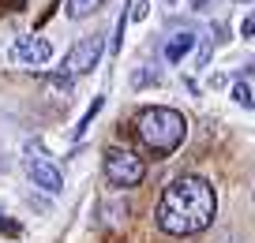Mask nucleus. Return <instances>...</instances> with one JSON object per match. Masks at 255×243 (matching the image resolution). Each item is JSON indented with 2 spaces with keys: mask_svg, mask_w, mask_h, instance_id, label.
I'll return each instance as SVG.
<instances>
[{
  "mask_svg": "<svg viewBox=\"0 0 255 243\" xmlns=\"http://www.w3.org/2000/svg\"><path fill=\"white\" fill-rule=\"evenodd\" d=\"M191 8H195V11H203V8H210V0H191Z\"/></svg>",
  "mask_w": 255,
  "mask_h": 243,
  "instance_id": "nucleus-15",
  "label": "nucleus"
},
{
  "mask_svg": "<svg viewBox=\"0 0 255 243\" xmlns=\"http://www.w3.org/2000/svg\"><path fill=\"white\" fill-rule=\"evenodd\" d=\"M135 131L143 139V146L158 157H169L188 135V120L176 109H165V105H154V109H143L135 120Z\"/></svg>",
  "mask_w": 255,
  "mask_h": 243,
  "instance_id": "nucleus-2",
  "label": "nucleus"
},
{
  "mask_svg": "<svg viewBox=\"0 0 255 243\" xmlns=\"http://www.w3.org/2000/svg\"><path fill=\"white\" fill-rule=\"evenodd\" d=\"M102 105H105V101H102V97H94V101H90V109H87V112H83V120H79V124H75V139H79V135H83V131H87V127H90V124H94V116H98V112H102Z\"/></svg>",
  "mask_w": 255,
  "mask_h": 243,
  "instance_id": "nucleus-9",
  "label": "nucleus"
},
{
  "mask_svg": "<svg viewBox=\"0 0 255 243\" xmlns=\"http://www.w3.org/2000/svg\"><path fill=\"white\" fill-rule=\"evenodd\" d=\"M102 53H105V41L98 38V34H90V38H79L72 49H68V56H64V71H68V75H87V71L98 68Z\"/></svg>",
  "mask_w": 255,
  "mask_h": 243,
  "instance_id": "nucleus-5",
  "label": "nucleus"
},
{
  "mask_svg": "<svg viewBox=\"0 0 255 243\" xmlns=\"http://www.w3.org/2000/svg\"><path fill=\"white\" fill-rule=\"evenodd\" d=\"M218 195L203 176H176L158 202V228L169 236H195L214 225Z\"/></svg>",
  "mask_w": 255,
  "mask_h": 243,
  "instance_id": "nucleus-1",
  "label": "nucleus"
},
{
  "mask_svg": "<svg viewBox=\"0 0 255 243\" xmlns=\"http://www.w3.org/2000/svg\"><path fill=\"white\" fill-rule=\"evenodd\" d=\"M191 45H195V34H191V30H184V34H173V38L165 41V60H169V64H180L184 56L191 53Z\"/></svg>",
  "mask_w": 255,
  "mask_h": 243,
  "instance_id": "nucleus-7",
  "label": "nucleus"
},
{
  "mask_svg": "<svg viewBox=\"0 0 255 243\" xmlns=\"http://www.w3.org/2000/svg\"><path fill=\"white\" fill-rule=\"evenodd\" d=\"M105 176L117 187H135V183H143L146 165H143V157L131 154V150H109L105 154Z\"/></svg>",
  "mask_w": 255,
  "mask_h": 243,
  "instance_id": "nucleus-4",
  "label": "nucleus"
},
{
  "mask_svg": "<svg viewBox=\"0 0 255 243\" xmlns=\"http://www.w3.org/2000/svg\"><path fill=\"white\" fill-rule=\"evenodd\" d=\"M4 4H8V8H23L26 0H4Z\"/></svg>",
  "mask_w": 255,
  "mask_h": 243,
  "instance_id": "nucleus-16",
  "label": "nucleus"
},
{
  "mask_svg": "<svg viewBox=\"0 0 255 243\" xmlns=\"http://www.w3.org/2000/svg\"><path fill=\"white\" fill-rule=\"evenodd\" d=\"M23 165H26V176L34 180V187L49 191V195H60L64 191V172L56 168L53 157H45V150L41 146H26V157H23Z\"/></svg>",
  "mask_w": 255,
  "mask_h": 243,
  "instance_id": "nucleus-3",
  "label": "nucleus"
},
{
  "mask_svg": "<svg viewBox=\"0 0 255 243\" xmlns=\"http://www.w3.org/2000/svg\"><path fill=\"white\" fill-rule=\"evenodd\" d=\"M11 60L41 68V64L53 60V41H45V38H19L15 45H11Z\"/></svg>",
  "mask_w": 255,
  "mask_h": 243,
  "instance_id": "nucleus-6",
  "label": "nucleus"
},
{
  "mask_svg": "<svg viewBox=\"0 0 255 243\" xmlns=\"http://www.w3.org/2000/svg\"><path fill=\"white\" fill-rule=\"evenodd\" d=\"M240 34H244V38H255V15H244V23H240Z\"/></svg>",
  "mask_w": 255,
  "mask_h": 243,
  "instance_id": "nucleus-12",
  "label": "nucleus"
},
{
  "mask_svg": "<svg viewBox=\"0 0 255 243\" xmlns=\"http://www.w3.org/2000/svg\"><path fill=\"white\" fill-rule=\"evenodd\" d=\"M131 19H146V0H135V8H131Z\"/></svg>",
  "mask_w": 255,
  "mask_h": 243,
  "instance_id": "nucleus-13",
  "label": "nucleus"
},
{
  "mask_svg": "<svg viewBox=\"0 0 255 243\" xmlns=\"http://www.w3.org/2000/svg\"><path fill=\"white\" fill-rule=\"evenodd\" d=\"M105 0H68V19H87L94 11H102Z\"/></svg>",
  "mask_w": 255,
  "mask_h": 243,
  "instance_id": "nucleus-8",
  "label": "nucleus"
},
{
  "mask_svg": "<svg viewBox=\"0 0 255 243\" xmlns=\"http://www.w3.org/2000/svg\"><path fill=\"white\" fill-rule=\"evenodd\" d=\"M0 228H4V232H8V236H19V225H11V221H4V213H0Z\"/></svg>",
  "mask_w": 255,
  "mask_h": 243,
  "instance_id": "nucleus-14",
  "label": "nucleus"
},
{
  "mask_svg": "<svg viewBox=\"0 0 255 243\" xmlns=\"http://www.w3.org/2000/svg\"><path fill=\"white\" fill-rule=\"evenodd\" d=\"M124 26H128V15H120V19H117V38H113V53L124 45Z\"/></svg>",
  "mask_w": 255,
  "mask_h": 243,
  "instance_id": "nucleus-11",
  "label": "nucleus"
},
{
  "mask_svg": "<svg viewBox=\"0 0 255 243\" xmlns=\"http://www.w3.org/2000/svg\"><path fill=\"white\" fill-rule=\"evenodd\" d=\"M233 101H237V105H244V109H252V105H255V97H252V90H248L244 82H240V86H233Z\"/></svg>",
  "mask_w": 255,
  "mask_h": 243,
  "instance_id": "nucleus-10",
  "label": "nucleus"
}]
</instances>
